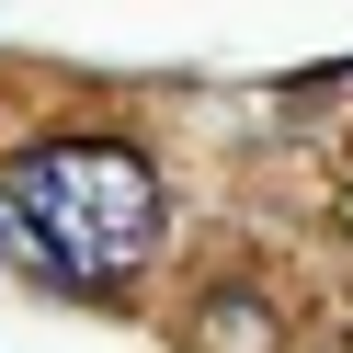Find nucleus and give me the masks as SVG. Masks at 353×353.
Masks as SVG:
<instances>
[{"instance_id": "1", "label": "nucleus", "mask_w": 353, "mask_h": 353, "mask_svg": "<svg viewBox=\"0 0 353 353\" xmlns=\"http://www.w3.org/2000/svg\"><path fill=\"white\" fill-rule=\"evenodd\" d=\"M12 194H23L34 228L57 239V262L80 274V296H103V285H114L125 262H148V239H160V171H148L125 137H57V148H34V160L12 171Z\"/></svg>"}, {"instance_id": "2", "label": "nucleus", "mask_w": 353, "mask_h": 353, "mask_svg": "<svg viewBox=\"0 0 353 353\" xmlns=\"http://www.w3.org/2000/svg\"><path fill=\"white\" fill-rule=\"evenodd\" d=\"M194 353H274V307H262L251 285H216V296L194 307Z\"/></svg>"}, {"instance_id": "3", "label": "nucleus", "mask_w": 353, "mask_h": 353, "mask_svg": "<svg viewBox=\"0 0 353 353\" xmlns=\"http://www.w3.org/2000/svg\"><path fill=\"white\" fill-rule=\"evenodd\" d=\"M0 262H12V274H34V285H80L69 262H57V239L34 228V205H23L12 183H0Z\"/></svg>"}, {"instance_id": "4", "label": "nucleus", "mask_w": 353, "mask_h": 353, "mask_svg": "<svg viewBox=\"0 0 353 353\" xmlns=\"http://www.w3.org/2000/svg\"><path fill=\"white\" fill-rule=\"evenodd\" d=\"M330 353H353V330H342V342H330Z\"/></svg>"}]
</instances>
